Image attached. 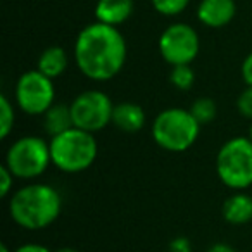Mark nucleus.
Segmentation results:
<instances>
[{
	"mask_svg": "<svg viewBox=\"0 0 252 252\" xmlns=\"http://www.w3.org/2000/svg\"><path fill=\"white\" fill-rule=\"evenodd\" d=\"M56 100V88L52 78L38 69L26 71L19 76L16 85V102L19 109L30 116L45 114Z\"/></svg>",
	"mask_w": 252,
	"mask_h": 252,
	"instance_id": "nucleus-8",
	"label": "nucleus"
},
{
	"mask_svg": "<svg viewBox=\"0 0 252 252\" xmlns=\"http://www.w3.org/2000/svg\"><path fill=\"white\" fill-rule=\"evenodd\" d=\"M223 218L230 224H245L252 220V197L233 193L223 204Z\"/></svg>",
	"mask_w": 252,
	"mask_h": 252,
	"instance_id": "nucleus-13",
	"label": "nucleus"
},
{
	"mask_svg": "<svg viewBox=\"0 0 252 252\" xmlns=\"http://www.w3.org/2000/svg\"><path fill=\"white\" fill-rule=\"evenodd\" d=\"M216 173L231 190H244L252 185V142L249 137L230 138L216 156Z\"/></svg>",
	"mask_w": 252,
	"mask_h": 252,
	"instance_id": "nucleus-5",
	"label": "nucleus"
},
{
	"mask_svg": "<svg viewBox=\"0 0 252 252\" xmlns=\"http://www.w3.org/2000/svg\"><path fill=\"white\" fill-rule=\"evenodd\" d=\"M14 178L16 176L12 175L7 166H0V195L2 197H7L14 189Z\"/></svg>",
	"mask_w": 252,
	"mask_h": 252,
	"instance_id": "nucleus-21",
	"label": "nucleus"
},
{
	"mask_svg": "<svg viewBox=\"0 0 252 252\" xmlns=\"http://www.w3.org/2000/svg\"><path fill=\"white\" fill-rule=\"evenodd\" d=\"M56 252H80L78 249H73V247H63V249H59V251H56Z\"/></svg>",
	"mask_w": 252,
	"mask_h": 252,
	"instance_id": "nucleus-26",
	"label": "nucleus"
},
{
	"mask_svg": "<svg viewBox=\"0 0 252 252\" xmlns=\"http://www.w3.org/2000/svg\"><path fill=\"white\" fill-rule=\"evenodd\" d=\"M14 107L5 95H0V138H7L14 126Z\"/></svg>",
	"mask_w": 252,
	"mask_h": 252,
	"instance_id": "nucleus-18",
	"label": "nucleus"
},
{
	"mask_svg": "<svg viewBox=\"0 0 252 252\" xmlns=\"http://www.w3.org/2000/svg\"><path fill=\"white\" fill-rule=\"evenodd\" d=\"M169 81L175 88L178 90H190L195 81V73L190 67V64H180V66H173L171 74H169Z\"/></svg>",
	"mask_w": 252,
	"mask_h": 252,
	"instance_id": "nucleus-17",
	"label": "nucleus"
},
{
	"mask_svg": "<svg viewBox=\"0 0 252 252\" xmlns=\"http://www.w3.org/2000/svg\"><path fill=\"white\" fill-rule=\"evenodd\" d=\"M249 138H251V142H252V125H251V130H249Z\"/></svg>",
	"mask_w": 252,
	"mask_h": 252,
	"instance_id": "nucleus-28",
	"label": "nucleus"
},
{
	"mask_svg": "<svg viewBox=\"0 0 252 252\" xmlns=\"http://www.w3.org/2000/svg\"><path fill=\"white\" fill-rule=\"evenodd\" d=\"M71 116L76 128L90 133L104 130L109 123H112V105L107 94L100 90H87L80 94L71 102Z\"/></svg>",
	"mask_w": 252,
	"mask_h": 252,
	"instance_id": "nucleus-7",
	"label": "nucleus"
},
{
	"mask_svg": "<svg viewBox=\"0 0 252 252\" xmlns=\"http://www.w3.org/2000/svg\"><path fill=\"white\" fill-rule=\"evenodd\" d=\"M190 112L193 114V118L200 123V125H206V123H211L214 121L216 118V112H218V107H216V102L209 97H199L197 100H193L192 107L189 109Z\"/></svg>",
	"mask_w": 252,
	"mask_h": 252,
	"instance_id": "nucleus-16",
	"label": "nucleus"
},
{
	"mask_svg": "<svg viewBox=\"0 0 252 252\" xmlns=\"http://www.w3.org/2000/svg\"><path fill=\"white\" fill-rule=\"evenodd\" d=\"M63 199L54 187L33 183L16 190L9 200V214L18 226L30 231L43 230L59 218Z\"/></svg>",
	"mask_w": 252,
	"mask_h": 252,
	"instance_id": "nucleus-2",
	"label": "nucleus"
},
{
	"mask_svg": "<svg viewBox=\"0 0 252 252\" xmlns=\"http://www.w3.org/2000/svg\"><path fill=\"white\" fill-rule=\"evenodd\" d=\"M112 125L125 133H137L145 125V112L135 102H121L114 105Z\"/></svg>",
	"mask_w": 252,
	"mask_h": 252,
	"instance_id": "nucleus-12",
	"label": "nucleus"
},
{
	"mask_svg": "<svg viewBox=\"0 0 252 252\" xmlns=\"http://www.w3.org/2000/svg\"><path fill=\"white\" fill-rule=\"evenodd\" d=\"M133 0H98L95 5V18L98 23L119 26L133 14Z\"/></svg>",
	"mask_w": 252,
	"mask_h": 252,
	"instance_id": "nucleus-11",
	"label": "nucleus"
},
{
	"mask_svg": "<svg viewBox=\"0 0 252 252\" xmlns=\"http://www.w3.org/2000/svg\"><path fill=\"white\" fill-rule=\"evenodd\" d=\"M207 252H235V249L230 247L228 244H214L207 249Z\"/></svg>",
	"mask_w": 252,
	"mask_h": 252,
	"instance_id": "nucleus-25",
	"label": "nucleus"
},
{
	"mask_svg": "<svg viewBox=\"0 0 252 252\" xmlns=\"http://www.w3.org/2000/svg\"><path fill=\"white\" fill-rule=\"evenodd\" d=\"M67 63H69V59H67L66 50L63 47L54 45L40 54L38 63H36V69L54 80V78H59L67 69Z\"/></svg>",
	"mask_w": 252,
	"mask_h": 252,
	"instance_id": "nucleus-14",
	"label": "nucleus"
},
{
	"mask_svg": "<svg viewBox=\"0 0 252 252\" xmlns=\"http://www.w3.org/2000/svg\"><path fill=\"white\" fill-rule=\"evenodd\" d=\"M242 78H244L245 85L252 87V52L242 63Z\"/></svg>",
	"mask_w": 252,
	"mask_h": 252,
	"instance_id": "nucleus-23",
	"label": "nucleus"
},
{
	"mask_svg": "<svg viewBox=\"0 0 252 252\" xmlns=\"http://www.w3.org/2000/svg\"><path fill=\"white\" fill-rule=\"evenodd\" d=\"M169 252H192V244L187 237H176L169 242L168 245Z\"/></svg>",
	"mask_w": 252,
	"mask_h": 252,
	"instance_id": "nucleus-22",
	"label": "nucleus"
},
{
	"mask_svg": "<svg viewBox=\"0 0 252 252\" xmlns=\"http://www.w3.org/2000/svg\"><path fill=\"white\" fill-rule=\"evenodd\" d=\"M76 66L88 80L109 81L123 69L126 42L118 26L92 23L85 26L74 42Z\"/></svg>",
	"mask_w": 252,
	"mask_h": 252,
	"instance_id": "nucleus-1",
	"label": "nucleus"
},
{
	"mask_svg": "<svg viewBox=\"0 0 252 252\" xmlns=\"http://www.w3.org/2000/svg\"><path fill=\"white\" fill-rule=\"evenodd\" d=\"M0 252H11V249H9L5 244H2V245H0Z\"/></svg>",
	"mask_w": 252,
	"mask_h": 252,
	"instance_id": "nucleus-27",
	"label": "nucleus"
},
{
	"mask_svg": "<svg viewBox=\"0 0 252 252\" xmlns=\"http://www.w3.org/2000/svg\"><path fill=\"white\" fill-rule=\"evenodd\" d=\"M200 40L197 32L187 23H175L168 26L159 36V52L171 66L190 64L197 57Z\"/></svg>",
	"mask_w": 252,
	"mask_h": 252,
	"instance_id": "nucleus-9",
	"label": "nucleus"
},
{
	"mask_svg": "<svg viewBox=\"0 0 252 252\" xmlns=\"http://www.w3.org/2000/svg\"><path fill=\"white\" fill-rule=\"evenodd\" d=\"M152 7L162 16H178L189 7L190 0H151Z\"/></svg>",
	"mask_w": 252,
	"mask_h": 252,
	"instance_id": "nucleus-19",
	"label": "nucleus"
},
{
	"mask_svg": "<svg viewBox=\"0 0 252 252\" xmlns=\"http://www.w3.org/2000/svg\"><path fill=\"white\" fill-rule=\"evenodd\" d=\"M237 14L235 0H200L197 7V18L204 26L223 28Z\"/></svg>",
	"mask_w": 252,
	"mask_h": 252,
	"instance_id": "nucleus-10",
	"label": "nucleus"
},
{
	"mask_svg": "<svg viewBox=\"0 0 252 252\" xmlns=\"http://www.w3.org/2000/svg\"><path fill=\"white\" fill-rule=\"evenodd\" d=\"M52 162L50 144L40 137H23L16 140L5 154V166L16 178L33 180L42 176Z\"/></svg>",
	"mask_w": 252,
	"mask_h": 252,
	"instance_id": "nucleus-6",
	"label": "nucleus"
},
{
	"mask_svg": "<svg viewBox=\"0 0 252 252\" xmlns=\"http://www.w3.org/2000/svg\"><path fill=\"white\" fill-rule=\"evenodd\" d=\"M237 109L244 118L252 119V87L245 88L237 98Z\"/></svg>",
	"mask_w": 252,
	"mask_h": 252,
	"instance_id": "nucleus-20",
	"label": "nucleus"
},
{
	"mask_svg": "<svg viewBox=\"0 0 252 252\" xmlns=\"http://www.w3.org/2000/svg\"><path fill=\"white\" fill-rule=\"evenodd\" d=\"M98 145L94 133L73 126L50 140L52 164L64 173H81L95 162Z\"/></svg>",
	"mask_w": 252,
	"mask_h": 252,
	"instance_id": "nucleus-3",
	"label": "nucleus"
},
{
	"mask_svg": "<svg viewBox=\"0 0 252 252\" xmlns=\"http://www.w3.org/2000/svg\"><path fill=\"white\" fill-rule=\"evenodd\" d=\"M200 123L187 109L169 107L161 111L152 123L156 144L168 152H185L197 142Z\"/></svg>",
	"mask_w": 252,
	"mask_h": 252,
	"instance_id": "nucleus-4",
	"label": "nucleus"
},
{
	"mask_svg": "<svg viewBox=\"0 0 252 252\" xmlns=\"http://www.w3.org/2000/svg\"><path fill=\"white\" fill-rule=\"evenodd\" d=\"M14 252H52L49 247L45 245H40V244H26V245H21L18 247Z\"/></svg>",
	"mask_w": 252,
	"mask_h": 252,
	"instance_id": "nucleus-24",
	"label": "nucleus"
},
{
	"mask_svg": "<svg viewBox=\"0 0 252 252\" xmlns=\"http://www.w3.org/2000/svg\"><path fill=\"white\" fill-rule=\"evenodd\" d=\"M74 126L71 107L64 104H54L49 111L43 114V128L50 137H56L64 131L71 130Z\"/></svg>",
	"mask_w": 252,
	"mask_h": 252,
	"instance_id": "nucleus-15",
	"label": "nucleus"
}]
</instances>
